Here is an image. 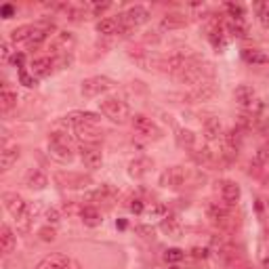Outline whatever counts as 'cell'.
<instances>
[{
	"mask_svg": "<svg viewBox=\"0 0 269 269\" xmlns=\"http://www.w3.org/2000/svg\"><path fill=\"white\" fill-rule=\"evenodd\" d=\"M111 86H114V80H109L107 76H93V78L82 80L80 93H82V97H86V99H93V97L109 91Z\"/></svg>",
	"mask_w": 269,
	"mask_h": 269,
	"instance_id": "277c9868",
	"label": "cell"
},
{
	"mask_svg": "<svg viewBox=\"0 0 269 269\" xmlns=\"http://www.w3.org/2000/svg\"><path fill=\"white\" fill-rule=\"evenodd\" d=\"M208 219L213 223H227L229 221V208L221 204H210L208 206Z\"/></svg>",
	"mask_w": 269,
	"mask_h": 269,
	"instance_id": "83f0119b",
	"label": "cell"
},
{
	"mask_svg": "<svg viewBox=\"0 0 269 269\" xmlns=\"http://www.w3.org/2000/svg\"><path fill=\"white\" fill-rule=\"evenodd\" d=\"M263 267H265V269H269V257H265V259H263Z\"/></svg>",
	"mask_w": 269,
	"mask_h": 269,
	"instance_id": "681fc988",
	"label": "cell"
},
{
	"mask_svg": "<svg viewBox=\"0 0 269 269\" xmlns=\"http://www.w3.org/2000/svg\"><path fill=\"white\" fill-rule=\"evenodd\" d=\"M259 21L263 28H269V7H261L259 11Z\"/></svg>",
	"mask_w": 269,
	"mask_h": 269,
	"instance_id": "74e56055",
	"label": "cell"
},
{
	"mask_svg": "<svg viewBox=\"0 0 269 269\" xmlns=\"http://www.w3.org/2000/svg\"><path fill=\"white\" fill-rule=\"evenodd\" d=\"M118 198V189L114 187V185H101V187H97L91 196H88V200H93V202H107V204H111V202H114Z\"/></svg>",
	"mask_w": 269,
	"mask_h": 269,
	"instance_id": "9a60e30c",
	"label": "cell"
},
{
	"mask_svg": "<svg viewBox=\"0 0 269 269\" xmlns=\"http://www.w3.org/2000/svg\"><path fill=\"white\" fill-rule=\"evenodd\" d=\"M187 24V17L183 13H168L162 17L160 21V28L162 30H179V28H183Z\"/></svg>",
	"mask_w": 269,
	"mask_h": 269,
	"instance_id": "ac0fdd59",
	"label": "cell"
},
{
	"mask_svg": "<svg viewBox=\"0 0 269 269\" xmlns=\"http://www.w3.org/2000/svg\"><path fill=\"white\" fill-rule=\"evenodd\" d=\"M17 105V93H13L11 88L5 84L3 86V93H0V109L3 111H9Z\"/></svg>",
	"mask_w": 269,
	"mask_h": 269,
	"instance_id": "f1b7e54d",
	"label": "cell"
},
{
	"mask_svg": "<svg viewBox=\"0 0 269 269\" xmlns=\"http://www.w3.org/2000/svg\"><path fill=\"white\" fill-rule=\"evenodd\" d=\"M17 158H19V147H17V145L5 147V149H3V158H0V168H3V172L11 170L13 164L17 162Z\"/></svg>",
	"mask_w": 269,
	"mask_h": 269,
	"instance_id": "d4e9b609",
	"label": "cell"
},
{
	"mask_svg": "<svg viewBox=\"0 0 269 269\" xmlns=\"http://www.w3.org/2000/svg\"><path fill=\"white\" fill-rule=\"evenodd\" d=\"M160 229L166 234V236H170V238H179L183 234V225H181V221H179L175 215H170V217H164L162 219V223H160Z\"/></svg>",
	"mask_w": 269,
	"mask_h": 269,
	"instance_id": "e0dca14e",
	"label": "cell"
},
{
	"mask_svg": "<svg viewBox=\"0 0 269 269\" xmlns=\"http://www.w3.org/2000/svg\"><path fill=\"white\" fill-rule=\"evenodd\" d=\"M36 269H82V265L78 261H74L72 257L61 255V253H53L49 257H44Z\"/></svg>",
	"mask_w": 269,
	"mask_h": 269,
	"instance_id": "5b68a950",
	"label": "cell"
},
{
	"mask_svg": "<svg viewBox=\"0 0 269 269\" xmlns=\"http://www.w3.org/2000/svg\"><path fill=\"white\" fill-rule=\"evenodd\" d=\"M99 107H101V114L105 118H109L111 122L116 124H122L130 118V107L126 101L118 99V97H107L103 101H99Z\"/></svg>",
	"mask_w": 269,
	"mask_h": 269,
	"instance_id": "7a4b0ae2",
	"label": "cell"
},
{
	"mask_svg": "<svg viewBox=\"0 0 269 269\" xmlns=\"http://www.w3.org/2000/svg\"><path fill=\"white\" fill-rule=\"evenodd\" d=\"M134 232L141 234L143 238H153V227L151 225H137V227H134Z\"/></svg>",
	"mask_w": 269,
	"mask_h": 269,
	"instance_id": "ab89813d",
	"label": "cell"
},
{
	"mask_svg": "<svg viewBox=\"0 0 269 269\" xmlns=\"http://www.w3.org/2000/svg\"><path fill=\"white\" fill-rule=\"evenodd\" d=\"M26 183H28V187L30 189H44V187H47L49 185V179H47V175H44L42 170H30L28 172V177H26Z\"/></svg>",
	"mask_w": 269,
	"mask_h": 269,
	"instance_id": "7402d4cb",
	"label": "cell"
},
{
	"mask_svg": "<svg viewBox=\"0 0 269 269\" xmlns=\"http://www.w3.org/2000/svg\"><path fill=\"white\" fill-rule=\"evenodd\" d=\"M132 128L137 130L139 134H143V137H156L158 139L160 137V128L156 126V122L143 114H137V116H132Z\"/></svg>",
	"mask_w": 269,
	"mask_h": 269,
	"instance_id": "52a82bcc",
	"label": "cell"
},
{
	"mask_svg": "<svg viewBox=\"0 0 269 269\" xmlns=\"http://www.w3.org/2000/svg\"><path fill=\"white\" fill-rule=\"evenodd\" d=\"M11 61H13V65H15V67H19V70H24V61H26V55H24V53H15Z\"/></svg>",
	"mask_w": 269,
	"mask_h": 269,
	"instance_id": "7bdbcfd3",
	"label": "cell"
},
{
	"mask_svg": "<svg viewBox=\"0 0 269 269\" xmlns=\"http://www.w3.org/2000/svg\"><path fill=\"white\" fill-rule=\"evenodd\" d=\"M80 219H82V223L86 227H99L101 225V213L95 208V206H84L82 210H80Z\"/></svg>",
	"mask_w": 269,
	"mask_h": 269,
	"instance_id": "ffe728a7",
	"label": "cell"
},
{
	"mask_svg": "<svg viewBox=\"0 0 269 269\" xmlns=\"http://www.w3.org/2000/svg\"><path fill=\"white\" fill-rule=\"evenodd\" d=\"M213 95H215V84H213V82H202V84L194 86V91L189 93V99H194V101H204V99H208V97H213Z\"/></svg>",
	"mask_w": 269,
	"mask_h": 269,
	"instance_id": "cb8c5ba5",
	"label": "cell"
},
{
	"mask_svg": "<svg viewBox=\"0 0 269 269\" xmlns=\"http://www.w3.org/2000/svg\"><path fill=\"white\" fill-rule=\"evenodd\" d=\"M130 210L134 215H141L143 213V202L141 200H130Z\"/></svg>",
	"mask_w": 269,
	"mask_h": 269,
	"instance_id": "ee69618b",
	"label": "cell"
},
{
	"mask_svg": "<svg viewBox=\"0 0 269 269\" xmlns=\"http://www.w3.org/2000/svg\"><path fill=\"white\" fill-rule=\"evenodd\" d=\"M51 30H53L51 26H34V30H32V34L28 38V44H30V47H38V44H42L44 40L49 38Z\"/></svg>",
	"mask_w": 269,
	"mask_h": 269,
	"instance_id": "4316f807",
	"label": "cell"
},
{
	"mask_svg": "<svg viewBox=\"0 0 269 269\" xmlns=\"http://www.w3.org/2000/svg\"><path fill=\"white\" fill-rule=\"evenodd\" d=\"M74 132L82 145H97L101 141V130L97 126H74Z\"/></svg>",
	"mask_w": 269,
	"mask_h": 269,
	"instance_id": "8fae6325",
	"label": "cell"
},
{
	"mask_svg": "<svg viewBox=\"0 0 269 269\" xmlns=\"http://www.w3.org/2000/svg\"><path fill=\"white\" fill-rule=\"evenodd\" d=\"M109 9V3H97V5H91V11H93V15H101L103 11H107Z\"/></svg>",
	"mask_w": 269,
	"mask_h": 269,
	"instance_id": "f6af8a7d",
	"label": "cell"
},
{
	"mask_svg": "<svg viewBox=\"0 0 269 269\" xmlns=\"http://www.w3.org/2000/svg\"><path fill=\"white\" fill-rule=\"evenodd\" d=\"M170 269H179V267H170Z\"/></svg>",
	"mask_w": 269,
	"mask_h": 269,
	"instance_id": "f907efd6",
	"label": "cell"
},
{
	"mask_svg": "<svg viewBox=\"0 0 269 269\" xmlns=\"http://www.w3.org/2000/svg\"><path fill=\"white\" fill-rule=\"evenodd\" d=\"M70 132L67 130H61L59 124H55L53 132H51V137H49V153L53 156V158L61 164H67V162H72L74 158V153H72V147H70Z\"/></svg>",
	"mask_w": 269,
	"mask_h": 269,
	"instance_id": "6da1fadb",
	"label": "cell"
},
{
	"mask_svg": "<svg viewBox=\"0 0 269 269\" xmlns=\"http://www.w3.org/2000/svg\"><path fill=\"white\" fill-rule=\"evenodd\" d=\"M227 34H232L234 38H244L246 36V24L244 19H229L227 26H225Z\"/></svg>",
	"mask_w": 269,
	"mask_h": 269,
	"instance_id": "4dcf8cb0",
	"label": "cell"
},
{
	"mask_svg": "<svg viewBox=\"0 0 269 269\" xmlns=\"http://www.w3.org/2000/svg\"><path fill=\"white\" fill-rule=\"evenodd\" d=\"M0 55H3V61H5V63L13 59V57H11V44H9V42L0 44Z\"/></svg>",
	"mask_w": 269,
	"mask_h": 269,
	"instance_id": "f35d334b",
	"label": "cell"
},
{
	"mask_svg": "<svg viewBox=\"0 0 269 269\" xmlns=\"http://www.w3.org/2000/svg\"><path fill=\"white\" fill-rule=\"evenodd\" d=\"M185 183V170L183 166H168L160 175V185L164 189H179Z\"/></svg>",
	"mask_w": 269,
	"mask_h": 269,
	"instance_id": "8992f818",
	"label": "cell"
},
{
	"mask_svg": "<svg viewBox=\"0 0 269 269\" xmlns=\"http://www.w3.org/2000/svg\"><path fill=\"white\" fill-rule=\"evenodd\" d=\"M242 57H244L246 63H253V65H261V63L267 61V57H265L261 51H257V49H246V51L242 53Z\"/></svg>",
	"mask_w": 269,
	"mask_h": 269,
	"instance_id": "1f68e13d",
	"label": "cell"
},
{
	"mask_svg": "<svg viewBox=\"0 0 269 269\" xmlns=\"http://www.w3.org/2000/svg\"><path fill=\"white\" fill-rule=\"evenodd\" d=\"M74 47V36L70 34V32H59L57 36H55V40H53V51L55 53H65V51H70Z\"/></svg>",
	"mask_w": 269,
	"mask_h": 269,
	"instance_id": "44dd1931",
	"label": "cell"
},
{
	"mask_svg": "<svg viewBox=\"0 0 269 269\" xmlns=\"http://www.w3.org/2000/svg\"><path fill=\"white\" fill-rule=\"evenodd\" d=\"M40 240L42 242H53L55 240V229L53 227H42L40 229Z\"/></svg>",
	"mask_w": 269,
	"mask_h": 269,
	"instance_id": "8d00e7d4",
	"label": "cell"
},
{
	"mask_svg": "<svg viewBox=\"0 0 269 269\" xmlns=\"http://www.w3.org/2000/svg\"><path fill=\"white\" fill-rule=\"evenodd\" d=\"M32 30H34V26H19V28H15V30L11 32V40H13V42H24V40L28 42Z\"/></svg>",
	"mask_w": 269,
	"mask_h": 269,
	"instance_id": "d6a6232c",
	"label": "cell"
},
{
	"mask_svg": "<svg viewBox=\"0 0 269 269\" xmlns=\"http://www.w3.org/2000/svg\"><path fill=\"white\" fill-rule=\"evenodd\" d=\"M47 219H49V223H53V225H57V223H59V219H61V213H59L57 208H49V210H47Z\"/></svg>",
	"mask_w": 269,
	"mask_h": 269,
	"instance_id": "60d3db41",
	"label": "cell"
},
{
	"mask_svg": "<svg viewBox=\"0 0 269 269\" xmlns=\"http://www.w3.org/2000/svg\"><path fill=\"white\" fill-rule=\"evenodd\" d=\"M177 143L179 147H185V149H194L196 147V134L187 128H181L177 130Z\"/></svg>",
	"mask_w": 269,
	"mask_h": 269,
	"instance_id": "f546056e",
	"label": "cell"
},
{
	"mask_svg": "<svg viewBox=\"0 0 269 269\" xmlns=\"http://www.w3.org/2000/svg\"><path fill=\"white\" fill-rule=\"evenodd\" d=\"M53 70V59L51 57H38L32 61V74L36 78H44V76H49Z\"/></svg>",
	"mask_w": 269,
	"mask_h": 269,
	"instance_id": "d6986e66",
	"label": "cell"
},
{
	"mask_svg": "<svg viewBox=\"0 0 269 269\" xmlns=\"http://www.w3.org/2000/svg\"><path fill=\"white\" fill-rule=\"evenodd\" d=\"M0 15H3V19H11L15 15V7L13 5H3V9H0Z\"/></svg>",
	"mask_w": 269,
	"mask_h": 269,
	"instance_id": "b9f144b4",
	"label": "cell"
},
{
	"mask_svg": "<svg viewBox=\"0 0 269 269\" xmlns=\"http://www.w3.org/2000/svg\"><path fill=\"white\" fill-rule=\"evenodd\" d=\"M65 120L70 126H97L101 118L93 111H72L65 116Z\"/></svg>",
	"mask_w": 269,
	"mask_h": 269,
	"instance_id": "30bf717a",
	"label": "cell"
},
{
	"mask_svg": "<svg viewBox=\"0 0 269 269\" xmlns=\"http://www.w3.org/2000/svg\"><path fill=\"white\" fill-rule=\"evenodd\" d=\"M240 196H242V189H240V185L236 181H223L221 183V198L227 206H234L240 200Z\"/></svg>",
	"mask_w": 269,
	"mask_h": 269,
	"instance_id": "7c38bea8",
	"label": "cell"
},
{
	"mask_svg": "<svg viewBox=\"0 0 269 269\" xmlns=\"http://www.w3.org/2000/svg\"><path fill=\"white\" fill-rule=\"evenodd\" d=\"M234 97H236V101H238L242 107H253V103L257 101L255 88L248 86V84H240L236 91H234Z\"/></svg>",
	"mask_w": 269,
	"mask_h": 269,
	"instance_id": "5bb4252c",
	"label": "cell"
},
{
	"mask_svg": "<svg viewBox=\"0 0 269 269\" xmlns=\"http://www.w3.org/2000/svg\"><path fill=\"white\" fill-rule=\"evenodd\" d=\"M80 160H82V164H84L86 168L95 170V168H99L101 162H103V153H101V149H99L97 145H82V147H80Z\"/></svg>",
	"mask_w": 269,
	"mask_h": 269,
	"instance_id": "ba28073f",
	"label": "cell"
},
{
	"mask_svg": "<svg viewBox=\"0 0 269 269\" xmlns=\"http://www.w3.org/2000/svg\"><path fill=\"white\" fill-rule=\"evenodd\" d=\"M183 257H185V253L181 248H168L164 253V261L166 263H179V261H183Z\"/></svg>",
	"mask_w": 269,
	"mask_h": 269,
	"instance_id": "836d02e7",
	"label": "cell"
},
{
	"mask_svg": "<svg viewBox=\"0 0 269 269\" xmlns=\"http://www.w3.org/2000/svg\"><path fill=\"white\" fill-rule=\"evenodd\" d=\"M267 158H269V151H267V147H261V149L257 151V162H259V164H265V162H267Z\"/></svg>",
	"mask_w": 269,
	"mask_h": 269,
	"instance_id": "bcb514c9",
	"label": "cell"
},
{
	"mask_svg": "<svg viewBox=\"0 0 269 269\" xmlns=\"http://www.w3.org/2000/svg\"><path fill=\"white\" fill-rule=\"evenodd\" d=\"M97 32L103 34V36H111V34L122 32V26H120V21H118V19H114V17H105V19H101L99 24H97Z\"/></svg>",
	"mask_w": 269,
	"mask_h": 269,
	"instance_id": "603a6c76",
	"label": "cell"
},
{
	"mask_svg": "<svg viewBox=\"0 0 269 269\" xmlns=\"http://www.w3.org/2000/svg\"><path fill=\"white\" fill-rule=\"evenodd\" d=\"M153 162L149 158H145V156H141V158H134L130 164H128V175L132 179H143L149 170H151Z\"/></svg>",
	"mask_w": 269,
	"mask_h": 269,
	"instance_id": "4fadbf2b",
	"label": "cell"
},
{
	"mask_svg": "<svg viewBox=\"0 0 269 269\" xmlns=\"http://www.w3.org/2000/svg\"><path fill=\"white\" fill-rule=\"evenodd\" d=\"M3 202H5V208L17 219V217H21L26 210H28V202H24V198H21L19 194H13V191H7L5 196H3Z\"/></svg>",
	"mask_w": 269,
	"mask_h": 269,
	"instance_id": "9c48e42d",
	"label": "cell"
},
{
	"mask_svg": "<svg viewBox=\"0 0 269 269\" xmlns=\"http://www.w3.org/2000/svg\"><path fill=\"white\" fill-rule=\"evenodd\" d=\"M147 19H149V11H147L145 7H141V5H134V7L126 9L122 15H118V21H120V26H122V32L147 24Z\"/></svg>",
	"mask_w": 269,
	"mask_h": 269,
	"instance_id": "3957f363",
	"label": "cell"
},
{
	"mask_svg": "<svg viewBox=\"0 0 269 269\" xmlns=\"http://www.w3.org/2000/svg\"><path fill=\"white\" fill-rule=\"evenodd\" d=\"M15 246H17L15 234L11 232L9 225H3V229H0V253L7 257V255H11L15 251Z\"/></svg>",
	"mask_w": 269,
	"mask_h": 269,
	"instance_id": "2e32d148",
	"label": "cell"
},
{
	"mask_svg": "<svg viewBox=\"0 0 269 269\" xmlns=\"http://www.w3.org/2000/svg\"><path fill=\"white\" fill-rule=\"evenodd\" d=\"M227 13L232 19H244V7L236 3H227Z\"/></svg>",
	"mask_w": 269,
	"mask_h": 269,
	"instance_id": "d590c367",
	"label": "cell"
},
{
	"mask_svg": "<svg viewBox=\"0 0 269 269\" xmlns=\"http://www.w3.org/2000/svg\"><path fill=\"white\" fill-rule=\"evenodd\" d=\"M221 134H223V124H221V120H219V118H208V120L204 122V137H206L208 141H217Z\"/></svg>",
	"mask_w": 269,
	"mask_h": 269,
	"instance_id": "484cf974",
	"label": "cell"
},
{
	"mask_svg": "<svg viewBox=\"0 0 269 269\" xmlns=\"http://www.w3.org/2000/svg\"><path fill=\"white\" fill-rule=\"evenodd\" d=\"M164 213H166V208H164L162 204H156V206H151V210H149V215H153V217H162V219H164Z\"/></svg>",
	"mask_w": 269,
	"mask_h": 269,
	"instance_id": "7dc6e473",
	"label": "cell"
},
{
	"mask_svg": "<svg viewBox=\"0 0 269 269\" xmlns=\"http://www.w3.org/2000/svg\"><path fill=\"white\" fill-rule=\"evenodd\" d=\"M19 82L24 84V86H28V88H32V86H36V84H38L36 76H34V74H28L26 70H19Z\"/></svg>",
	"mask_w": 269,
	"mask_h": 269,
	"instance_id": "e575fe53",
	"label": "cell"
},
{
	"mask_svg": "<svg viewBox=\"0 0 269 269\" xmlns=\"http://www.w3.org/2000/svg\"><path fill=\"white\" fill-rule=\"evenodd\" d=\"M194 257H196V259H204V257H206V251H202V248H194Z\"/></svg>",
	"mask_w": 269,
	"mask_h": 269,
	"instance_id": "c3c4849f",
	"label": "cell"
}]
</instances>
